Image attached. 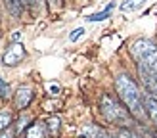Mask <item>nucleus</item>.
<instances>
[{"instance_id": "nucleus-14", "label": "nucleus", "mask_w": 157, "mask_h": 138, "mask_svg": "<svg viewBox=\"0 0 157 138\" xmlns=\"http://www.w3.org/2000/svg\"><path fill=\"white\" fill-rule=\"evenodd\" d=\"M12 96V90H10V84H8L2 77H0V98L2 100H8Z\"/></svg>"}, {"instance_id": "nucleus-18", "label": "nucleus", "mask_w": 157, "mask_h": 138, "mask_svg": "<svg viewBox=\"0 0 157 138\" xmlns=\"http://www.w3.org/2000/svg\"><path fill=\"white\" fill-rule=\"evenodd\" d=\"M0 138H13V130L8 128V130H4V132H0Z\"/></svg>"}, {"instance_id": "nucleus-17", "label": "nucleus", "mask_w": 157, "mask_h": 138, "mask_svg": "<svg viewBox=\"0 0 157 138\" xmlns=\"http://www.w3.org/2000/svg\"><path fill=\"white\" fill-rule=\"evenodd\" d=\"M40 4H42V0H25V6H29L33 12L40 10Z\"/></svg>"}, {"instance_id": "nucleus-8", "label": "nucleus", "mask_w": 157, "mask_h": 138, "mask_svg": "<svg viewBox=\"0 0 157 138\" xmlns=\"http://www.w3.org/2000/svg\"><path fill=\"white\" fill-rule=\"evenodd\" d=\"M144 107H146L147 119L157 127V98L151 94H144Z\"/></svg>"}, {"instance_id": "nucleus-11", "label": "nucleus", "mask_w": 157, "mask_h": 138, "mask_svg": "<svg viewBox=\"0 0 157 138\" xmlns=\"http://www.w3.org/2000/svg\"><path fill=\"white\" fill-rule=\"evenodd\" d=\"M146 0H123L121 2V12H136L138 8L144 6Z\"/></svg>"}, {"instance_id": "nucleus-3", "label": "nucleus", "mask_w": 157, "mask_h": 138, "mask_svg": "<svg viewBox=\"0 0 157 138\" xmlns=\"http://www.w3.org/2000/svg\"><path fill=\"white\" fill-rule=\"evenodd\" d=\"M130 52L138 63L146 65L150 71L157 75V44L150 38H138L132 42Z\"/></svg>"}, {"instance_id": "nucleus-4", "label": "nucleus", "mask_w": 157, "mask_h": 138, "mask_svg": "<svg viewBox=\"0 0 157 138\" xmlns=\"http://www.w3.org/2000/svg\"><path fill=\"white\" fill-rule=\"evenodd\" d=\"M138 75H140V81H142L144 88L147 90V94L157 98V75L142 63H138Z\"/></svg>"}, {"instance_id": "nucleus-1", "label": "nucleus", "mask_w": 157, "mask_h": 138, "mask_svg": "<svg viewBox=\"0 0 157 138\" xmlns=\"http://www.w3.org/2000/svg\"><path fill=\"white\" fill-rule=\"evenodd\" d=\"M115 90L119 94V100L124 104V107L132 113V117L136 119H146V107H144V94L140 92L138 84L130 79V75L121 73L115 79Z\"/></svg>"}, {"instance_id": "nucleus-19", "label": "nucleus", "mask_w": 157, "mask_h": 138, "mask_svg": "<svg viewBox=\"0 0 157 138\" xmlns=\"http://www.w3.org/2000/svg\"><path fill=\"white\" fill-rule=\"evenodd\" d=\"M48 90H50V92H58L59 86H58V84H48Z\"/></svg>"}, {"instance_id": "nucleus-9", "label": "nucleus", "mask_w": 157, "mask_h": 138, "mask_svg": "<svg viewBox=\"0 0 157 138\" xmlns=\"http://www.w3.org/2000/svg\"><path fill=\"white\" fill-rule=\"evenodd\" d=\"M27 138H48V128L42 123H33L27 128Z\"/></svg>"}, {"instance_id": "nucleus-16", "label": "nucleus", "mask_w": 157, "mask_h": 138, "mask_svg": "<svg viewBox=\"0 0 157 138\" xmlns=\"http://www.w3.org/2000/svg\"><path fill=\"white\" fill-rule=\"evenodd\" d=\"M82 35H84V29H82V27H78V29H75L73 33L69 35V40H71V42H75V40H78V38H81Z\"/></svg>"}, {"instance_id": "nucleus-2", "label": "nucleus", "mask_w": 157, "mask_h": 138, "mask_svg": "<svg viewBox=\"0 0 157 138\" xmlns=\"http://www.w3.org/2000/svg\"><path fill=\"white\" fill-rule=\"evenodd\" d=\"M100 113L104 115V119L111 125H117L121 128L132 127V113L124 107L121 100H117L111 94H104L100 98Z\"/></svg>"}, {"instance_id": "nucleus-6", "label": "nucleus", "mask_w": 157, "mask_h": 138, "mask_svg": "<svg viewBox=\"0 0 157 138\" xmlns=\"http://www.w3.org/2000/svg\"><path fill=\"white\" fill-rule=\"evenodd\" d=\"M33 100V88L31 86H19L15 92V107L17 109H25Z\"/></svg>"}, {"instance_id": "nucleus-7", "label": "nucleus", "mask_w": 157, "mask_h": 138, "mask_svg": "<svg viewBox=\"0 0 157 138\" xmlns=\"http://www.w3.org/2000/svg\"><path fill=\"white\" fill-rule=\"evenodd\" d=\"M81 138H111V134L107 132L105 128H101L98 125H86L81 128V132H78Z\"/></svg>"}, {"instance_id": "nucleus-12", "label": "nucleus", "mask_w": 157, "mask_h": 138, "mask_svg": "<svg viewBox=\"0 0 157 138\" xmlns=\"http://www.w3.org/2000/svg\"><path fill=\"white\" fill-rule=\"evenodd\" d=\"M111 10H113V4H109L104 12H100V13H92V15H88L86 19H88V21H104V19H107L109 15H111Z\"/></svg>"}, {"instance_id": "nucleus-15", "label": "nucleus", "mask_w": 157, "mask_h": 138, "mask_svg": "<svg viewBox=\"0 0 157 138\" xmlns=\"http://www.w3.org/2000/svg\"><path fill=\"white\" fill-rule=\"evenodd\" d=\"M48 132L50 134H58V130H59V119L58 117H50L48 119Z\"/></svg>"}, {"instance_id": "nucleus-13", "label": "nucleus", "mask_w": 157, "mask_h": 138, "mask_svg": "<svg viewBox=\"0 0 157 138\" xmlns=\"http://www.w3.org/2000/svg\"><path fill=\"white\" fill-rule=\"evenodd\" d=\"M12 125V115L8 111H0V132H4V130H8Z\"/></svg>"}, {"instance_id": "nucleus-5", "label": "nucleus", "mask_w": 157, "mask_h": 138, "mask_svg": "<svg viewBox=\"0 0 157 138\" xmlns=\"http://www.w3.org/2000/svg\"><path fill=\"white\" fill-rule=\"evenodd\" d=\"M25 58V48H23V44L19 42H13L8 46V50L4 52V56H2V61H4V65H17L19 61Z\"/></svg>"}, {"instance_id": "nucleus-10", "label": "nucleus", "mask_w": 157, "mask_h": 138, "mask_svg": "<svg viewBox=\"0 0 157 138\" xmlns=\"http://www.w3.org/2000/svg\"><path fill=\"white\" fill-rule=\"evenodd\" d=\"M6 8L15 15V17H19L23 8H25V0H6Z\"/></svg>"}]
</instances>
